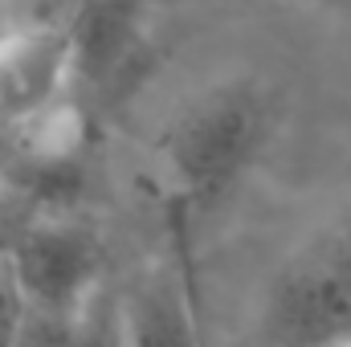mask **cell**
I'll use <instances>...</instances> for the list:
<instances>
[{
	"label": "cell",
	"mask_w": 351,
	"mask_h": 347,
	"mask_svg": "<svg viewBox=\"0 0 351 347\" xmlns=\"http://www.w3.org/2000/svg\"><path fill=\"white\" fill-rule=\"evenodd\" d=\"M114 319L127 347H204L188 290L168 270L127 286L114 298Z\"/></svg>",
	"instance_id": "5"
},
{
	"label": "cell",
	"mask_w": 351,
	"mask_h": 347,
	"mask_svg": "<svg viewBox=\"0 0 351 347\" xmlns=\"http://www.w3.org/2000/svg\"><path fill=\"white\" fill-rule=\"evenodd\" d=\"M331 347H351V339H348V344H331Z\"/></svg>",
	"instance_id": "8"
},
{
	"label": "cell",
	"mask_w": 351,
	"mask_h": 347,
	"mask_svg": "<svg viewBox=\"0 0 351 347\" xmlns=\"http://www.w3.org/2000/svg\"><path fill=\"white\" fill-rule=\"evenodd\" d=\"M74 82V45L58 29H25L0 37V119L37 123Z\"/></svg>",
	"instance_id": "4"
},
{
	"label": "cell",
	"mask_w": 351,
	"mask_h": 347,
	"mask_svg": "<svg viewBox=\"0 0 351 347\" xmlns=\"http://www.w3.org/2000/svg\"><path fill=\"white\" fill-rule=\"evenodd\" d=\"M265 139V102L254 86H217L200 94L168 131L164 160L180 196L221 200L254 164Z\"/></svg>",
	"instance_id": "1"
},
{
	"label": "cell",
	"mask_w": 351,
	"mask_h": 347,
	"mask_svg": "<svg viewBox=\"0 0 351 347\" xmlns=\"http://www.w3.org/2000/svg\"><path fill=\"white\" fill-rule=\"evenodd\" d=\"M70 347H127L123 344V335H119L114 298H106L102 290L94 294V302L82 311V319H78V327H74Z\"/></svg>",
	"instance_id": "7"
},
{
	"label": "cell",
	"mask_w": 351,
	"mask_h": 347,
	"mask_svg": "<svg viewBox=\"0 0 351 347\" xmlns=\"http://www.w3.org/2000/svg\"><path fill=\"white\" fill-rule=\"evenodd\" d=\"M135 0H90L82 21L70 29L74 45V82H114L139 53L143 25Z\"/></svg>",
	"instance_id": "6"
},
{
	"label": "cell",
	"mask_w": 351,
	"mask_h": 347,
	"mask_svg": "<svg viewBox=\"0 0 351 347\" xmlns=\"http://www.w3.org/2000/svg\"><path fill=\"white\" fill-rule=\"evenodd\" d=\"M8 274L16 282L25 315L58 331H74L98 294V246L78 225L41 221L16 237Z\"/></svg>",
	"instance_id": "2"
},
{
	"label": "cell",
	"mask_w": 351,
	"mask_h": 347,
	"mask_svg": "<svg viewBox=\"0 0 351 347\" xmlns=\"http://www.w3.org/2000/svg\"><path fill=\"white\" fill-rule=\"evenodd\" d=\"M269 339L282 347H331L351 339V261L290 270L269 298Z\"/></svg>",
	"instance_id": "3"
}]
</instances>
